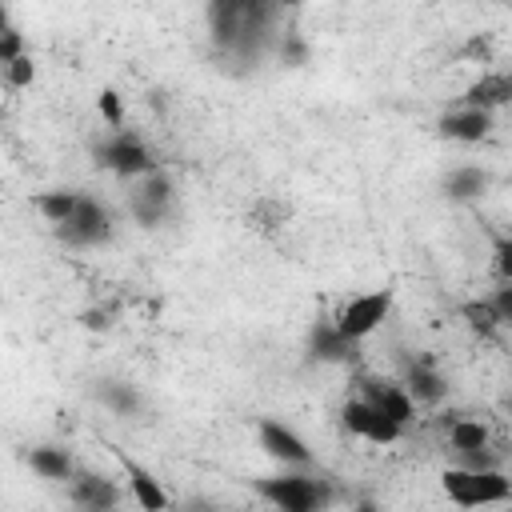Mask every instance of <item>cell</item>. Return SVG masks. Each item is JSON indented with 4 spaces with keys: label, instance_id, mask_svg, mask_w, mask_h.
<instances>
[{
    "label": "cell",
    "instance_id": "6da1fadb",
    "mask_svg": "<svg viewBox=\"0 0 512 512\" xmlns=\"http://www.w3.org/2000/svg\"><path fill=\"white\" fill-rule=\"evenodd\" d=\"M252 488L276 508V512H324L332 504L328 480H316L308 472H284V476H264L252 480Z\"/></svg>",
    "mask_w": 512,
    "mask_h": 512
},
{
    "label": "cell",
    "instance_id": "7a4b0ae2",
    "mask_svg": "<svg viewBox=\"0 0 512 512\" xmlns=\"http://www.w3.org/2000/svg\"><path fill=\"white\" fill-rule=\"evenodd\" d=\"M444 496L456 508H488V504H504L512 496V480L504 476V468H484V472H468V468H444L440 476Z\"/></svg>",
    "mask_w": 512,
    "mask_h": 512
},
{
    "label": "cell",
    "instance_id": "3957f363",
    "mask_svg": "<svg viewBox=\"0 0 512 512\" xmlns=\"http://www.w3.org/2000/svg\"><path fill=\"white\" fill-rule=\"evenodd\" d=\"M92 156H96L100 168H108V172H116V176H124V180H140V176H148V172L156 168L148 144H144L136 132H128V128H116V132H108L104 140H96V144H92Z\"/></svg>",
    "mask_w": 512,
    "mask_h": 512
},
{
    "label": "cell",
    "instance_id": "277c9868",
    "mask_svg": "<svg viewBox=\"0 0 512 512\" xmlns=\"http://www.w3.org/2000/svg\"><path fill=\"white\" fill-rule=\"evenodd\" d=\"M388 308H392V292H388V288L360 292V296H352V300L332 316V324H336V332H340L344 340L360 344L368 332H376V328H380V320L388 316Z\"/></svg>",
    "mask_w": 512,
    "mask_h": 512
},
{
    "label": "cell",
    "instance_id": "5b68a950",
    "mask_svg": "<svg viewBox=\"0 0 512 512\" xmlns=\"http://www.w3.org/2000/svg\"><path fill=\"white\" fill-rule=\"evenodd\" d=\"M56 236L68 244V248H96V244H108L112 240V216L100 200L84 196L80 192V204L76 212L56 228Z\"/></svg>",
    "mask_w": 512,
    "mask_h": 512
},
{
    "label": "cell",
    "instance_id": "8992f818",
    "mask_svg": "<svg viewBox=\"0 0 512 512\" xmlns=\"http://www.w3.org/2000/svg\"><path fill=\"white\" fill-rule=\"evenodd\" d=\"M172 196H176L172 176H168V172H160V168H152L148 176H140V180H136L132 200H128V212H132V220H136L140 228H156V224L168 216Z\"/></svg>",
    "mask_w": 512,
    "mask_h": 512
},
{
    "label": "cell",
    "instance_id": "52a82bcc",
    "mask_svg": "<svg viewBox=\"0 0 512 512\" xmlns=\"http://www.w3.org/2000/svg\"><path fill=\"white\" fill-rule=\"evenodd\" d=\"M340 424H344V432H352V436H360L368 444H396L404 436V428H396L388 416H380L360 396H352V400L340 404Z\"/></svg>",
    "mask_w": 512,
    "mask_h": 512
},
{
    "label": "cell",
    "instance_id": "ba28073f",
    "mask_svg": "<svg viewBox=\"0 0 512 512\" xmlns=\"http://www.w3.org/2000/svg\"><path fill=\"white\" fill-rule=\"evenodd\" d=\"M360 400L372 404L380 416H388L396 428H408V424L416 420V404H412V396H408L400 384H392V380L364 376V380H360Z\"/></svg>",
    "mask_w": 512,
    "mask_h": 512
},
{
    "label": "cell",
    "instance_id": "9c48e42d",
    "mask_svg": "<svg viewBox=\"0 0 512 512\" xmlns=\"http://www.w3.org/2000/svg\"><path fill=\"white\" fill-rule=\"evenodd\" d=\"M260 448H264L272 460L288 464V468H308V464H312V448L304 444V436L292 432V428L280 424V420H260Z\"/></svg>",
    "mask_w": 512,
    "mask_h": 512
},
{
    "label": "cell",
    "instance_id": "30bf717a",
    "mask_svg": "<svg viewBox=\"0 0 512 512\" xmlns=\"http://www.w3.org/2000/svg\"><path fill=\"white\" fill-rule=\"evenodd\" d=\"M120 468H124L128 492H132V500H136V508H140V512H168V508H172V500H168L164 484H160V480H156L140 460L120 456Z\"/></svg>",
    "mask_w": 512,
    "mask_h": 512
},
{
    "label": "cell",
    "instance_id": "8fae6325",
    "mask_svg": "<svg viewBox=\"0 0 512 512\" xmlns=\"http://www.w3.org/2000/svg\"><path fill=\"white\" fill-rule=\"evenodd\" d=\"M440 428H444L448 448H452L456 456L492 448V432H488V424H484V420H472V416H464V412H444V416H440Z\"/></svg>",
    "mask_w": 512,
    "mask_h": 512
},
{
    "label": "cell",
    "instance_id": "7c38bea8",
    "mask_svg": "<svg viewBox=\"0 0 512 512\" xmlns=\"http://www.w3.org/2000/svg\"><path fill=\"white\" fill-rule=\"evenodd\" d=\"M72 500L84 512H112L120 504V488L108 476L96 472H72Z\"/></svg>",
    "mask_w": 512,
    "mask_h": 512
},
{
    "label": "cell",
    "instance_id": "4fadbf2b",
    "mask_svg": "<svg viewBox=\"0 0 512 512\" xmlns=\"http://www.w3.org/2000/svg\"><path fill=\"white\" fill-rule=\"evenodd\" d=\"M512 100V76L508 72H484L476 84L464 88L460 108H480V112H496Z\"/></svg>",
    "mask_w": 512,
    "mask_h": 512
},
{
    "label": "cell",
    "instance_id": "5bb4252c",
    "mask_svg": "<svg viewBox=\"0 0 512 512\" xmlns=\"http://www.w3.org/2000/svg\"><path fill=\"white\" fill-rule=\"evenodd\" d=\"M440 136L444 140H456V144H480L488 132H492V112H480V108H456L448 116H440Z\"/></svg>",
    "mask_w": 512,
    "mask_h": 512
},
{
    "label": "cell",
    "instance_id": "9a60e30c",
    "mask_svg": "<svg viewBox=\"0 0 512 512\" xmlns=\"http://www.w3.org/2000/svg\"><path fill=\"white\" fill-rule=\"evenodd\" d=\"M400 388L412 396V404H440L448 396V380L436 372L432 360H412L404 368V384Z\"/></svg>",
    "mask_w": 512,
    "mask_h": 512
},
{
    "label": "cell",
    "instance_id": "2e32d148",
    "mask_svg": "<svg viewBox=\"0 0 512 512\" xmlns=\"http://www.w3.org/2000/svg\"><path fill=\"white\" fill-rule=\"evenodd\" d=\"M308 352H312V360L344 364V360H352V356H356V344H352V340H344V336L336 332V324H332V320H316V324H312V332H308Z\"/></svg>",
    "mask_w": 512,
    "mask_h": 512
},
{
    "label": "cell",
    "instance_id": "e0dca14e",
    "mask_svg": "<svg viewBox=\"0 0 512 512\" xmlns=\"http://www.w3.org/2000/svg\"><path fill=\"white\" fill-rule=\"evenodd\" d=\"M28 464H32V472L36 476H44V480H72V456L64 452V448H56V444H40V448H32L28 452Z\"/></svg>",
    "mask_w": 512,
    "mask_h": 512
},
{
    "label": "cell",
    "instance_id": "ac0fdd59",
    "mask_svg": "<svg viewBox=\"0 0 512 512\" xmlns=\"http://www.w3.org/2000/svg\"><path fill=\"white\" fill-rule=\"evenodd\" d=\"M32 204H36V212H40L48 224H56V228H60V224H64V220L76 212L80 192H72V188H52V192H40Z\"/></svg>",
    "mask_w": 512,
    "mask_h": 512
},
{
    "label": "cell",
    "instance_id": "d6986e66",
    "mask_svg": "<svg viewBox=\"0 0 512 512\" xmlns=\"http://www.w3.org/2000/svg\"><path fill=\"white\" fill-rule=\"evenodd\" d=\"M444 192L452 200H480L488 192V172L484 168H456V172H448Z\"/></svg>",
    "mask_w": 512,
    "mask_h": 512
},
{
    "label": "cell",
    "instance_id": "ffe728a7",
    "mask_svg": "<svg viewBox=\"0 0 512 512\" xmlns=\"http://www.w3.org/2000/svg\"><path fill=\"white\" fill-rule=\"evenodd\" d=\"M96 396H100V404H108L116 416H136L140 404H144L140 392H136L132 384H124V380H100Z\"/></svg>",
    "mask_w": 512,
    "mask_h": 512
},
{
    "label": "cell",
    "instance_id": "44dd1931",
    "mask_svg": "<svg viewBox=\"0 0 512 512\" xmlns=\"http://www.w3.org/2000/svg\"><path fill=\"white\" fill-rule=\"evenodd\" d=\"M460 316H464V324H468L476 336H492V332L504 328V320L496 316V308H492L488 296H484V300H468V304L460 308Z\"/></svg>",
    "mask_w": 512,
    "mask_h": 512
},
{
    "label": "cell",
    "instance_id": "7402d4cb",
    "mask_svg": "<svg viewBox=\"0 0 512 512\" xmlns=\"http://www.w3.org/2000/svg\"><path fill=\"white\" fill-rule=\"evenodd\" d=\"M0 80H4L8 88H16V92H20V88H32V80H36V64H32V56L24 52V56H16L12 64H4V68H0Z\"/></svg>",
    "mask_w": 512,
    "mask_h": 512
},
{
    "label": "cell",
    "instance_id": "603a6c76",
    "mask_svg": "<svg viewBox=\"0 0 512 512\" xmlns=\"http://www.w3.org/2000/svg\"><path fill=\"white\" fill-rule=\"evenodd\" d=\"M276 52H280V60H284L288 68H304V64H308V44H304L300 32H284L280 44H276Z\"/></svg>",
    "mask_w": 512,
    "mask_h": 512
},
{
    "label": "cell",
    "instance_id": "cb8c5ba5",
    "mask_svg": "<svg viewBox=\"0 0 512 512\" xmlns=\"http://www.w3.org/2000/svg\"><path fill=\"white\" fill-rule=\"evenodd\" d=\"M96 112H100V120L116 132V128H124V104H120V92L116 88H104L100 96H96Z\"/></svg>",
    "mask_w": 512,
    "mask_h": 512
},
{
    "label": "cell",
    "instance_id": "d4e9b609",
    "mask_svg": "<svg viewBox=\"0 0 512 512\" xmlns=\"http://www.w3.org/2000/svg\"><path fill=\"white\" fill-rule=\"evenodd\" d=\"M24 52H28V48H24V32H20V28H8V32L0 36V68L12 64L16 56H24Z\"/></svg>",
    "mask_w": 512,
    "mask_h": 512
},
{
    "label": "cell",
    "instance_id": "484cf974",
    "mask_svg": "<svg viewBox=\"0 0 512 512\" xmlns=\"http://www.w3.org/2000/svg\"><path fill=\"white\" fill-rule=\"evenodd\" d=\"M112 316H116V308H84L80 312V324L88 332H108L112 328Z\"/></svg>",
    "mask_w": 512,
    "mask_h": 512
},
{
    "label": "cell",
    "instance_id": "4316f807",
    "mask_svg": "<svg viewBox=\"0 0 512 512\" xmlns=\"http://www.w3.org/2000/svg\"><path fill=\"white\" fill-rule=\"evenodd\" d=\"M496 272H500V284L512 280V244H508V236L496 240Z\"/></svg>",
    "mask_w": 512,
    "mask_h": 512
},
{
    "label": "cell",
    "instance_id": "83f0119b",
    "mask_svg": "<svg viewBox=\"0 0 512 512\" xmlns=\"http://www.w3.org/2000/svg\"><path fill=\"white\" fill-rule=\"evenodd\" d=\"M488 300H492L496 316H500V320L508 324V320H512V284H500V288H496V292H492Z\"/></svg>",
    "mask_w": 512,
    "mask_h": 512
},
{
    "label": "cell",
    "instance_id": "f1b7e54d",
    "mask_svg": "<svg viewBox=\"0 0 512 512\" xmlns=\"http://www.w3.org/2000/svg\"><path fill=\"white\" fill-rule=\"evenodd\" d=\"M464 56H468V60H488V40H484V36H472V40L464 44Z\"/></svg>",
    "mask_w": 512,
    "mask_h": 512
},
{
    "label": "cell",
    "instance_id": "f546056e",
    "mask_svg": "<svg viewBox=\"0 0 512 512\" xmlns=\"http://www.w3.org/2000/svg\"><path fill=\"white\" fill-rule=\"evenodd\" d=\"M352 512H380V508H376V504H372V500H368V496H360V500H356V504H352Z\"/></svg>",
    "mask_w": 512,
    "mask_h": 512
},
{
    "label": "cell",
    "instance_id": "4dcf8cb0",
    "mask_svg": "<svg viewBox=\"0 0 512 512\" xmlns=\"http://www.w3.org/2000/svg\"><path fill=\"white\" fill-rule=\"evenodd\" d=\"M8 28H12V16H8V8H4V4H0V36H4V32H8Z\"/></svg>",
    "mask_w": 512,
    "mask_h": 512
}]
</instances>
